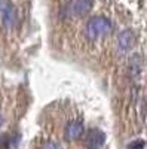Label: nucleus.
<instances>
[{
    "label": "nucleus",
    "instance_id": "7ed1b4c3",
    "mask_svg": "<svg viewBox=\"0 0 147 149\" xmlns=\"http://www.w3.org/2000/svg\"><path fill=\"white\" fill-rule=\"evenodd\" d=\"M106 143V134L98 130V128H94V130H89L88 134H86V148L88 149H101Z\"/></svg>",
    "mask_w": 147,
    "mask_h": 149
},
{
    "label": "nucleus",
    "instance_id": "423d86ee",
    "mask_svg": "<svg viewBox=\"0 0 147 149\" xmlns=\"http://www.w3.org/2000/svg\"><path fill=\"white\" fill-rule=\"evenodd\" d=\"M83 122L82 121H71L67 124V127H66V139L67 140H76L79 139L80 136L83 134Z\"/></svg>",
    "mask_w": 147,
    "mask_h": 149
},
{
    "label": "nucleus",
    "instance_id": "6e6552de",
    "mask_svg": "<svg viewBox=\"0 0 147 149\" xmlns=\"http://www.w3.org/2000/svg\"><path fill=\"white\" fill-rule=\"evenodd\" d=\"M2 121H3V119H2V115H0V125H2Z\"/></svg>",
    "mask_w": 147,
    "mask_h": 149
},
{
    "label": "nucleus",
    "instance_id": "f03ea898",
    "mask_svg": "<svg viewBox=\"0 0 147 149\" xmlns=\"http://www.w3.org/2000/svg\"><path fill=\"white\" fill-rule=\"evenodd\" d=\"M17 9L10 0H0V19L6 29H14L17 24Z\"/></svg>",
    "mask_w": 147,
    "mask_h": 149
},
{
    "label": "nucleus",
    "instance_id": "0eeeda50",
    "mask_svg": "<svg viewBox=\"0 0 147 149\" xmlns=\"http://www.w3.org/2000/svg\"><path fill=\"white\" fill-rule=\"evenodd\" d=\"M43 149H59V146L55 142H46L43 145Z\"/></svg>",
    "mask_w": 147,
    "mask_h": 149
},
{
    "label": "nucleus",
    "instance_id": "f257e3e1",
    "mask_svg": "<svg viewBox=\"0 0 147 149\" xmlns=\"http://www.w3.org/2000/svg\"><path fill=\"white\" fill-rule=\"evenodd\" d=\"M110 31H112V22L106 17H94L86 24V36L91 40L100 39Z\"/></svg>",
    "mask_w": 147,
    "mask_h": 149
},
{
    "label": "nucleus",
    "instance_id": "39448f33",
    "mask_svg": "<svg viewBox=\"0 0 147 149\" xmlns=\"http://www.w3.org/2000/svg\"><path fill=\"white\" fill-rule=\"evenodd\" d=\"M135 43V36L131 30H124L117 36V48L120 51H129Z\"/></svg>",
    "mask_w": 147,
    "mask_h": 149
},
{
    "label": "nucleus",
    "instance_id": "20e7f679",
    "mask_svg": "<svg viewBox=\"0 0 147 149\" xmlns=\"http://www.w3.org/2000/svg\"><path fill=\"white\" fill-rule=\"evenodd\" d=\"M94 8V0H76L70 8V14L73 17H85Z\"/></svg>",
    "mask_w": 147,
    "mask_h": 149
}]
</instances>
